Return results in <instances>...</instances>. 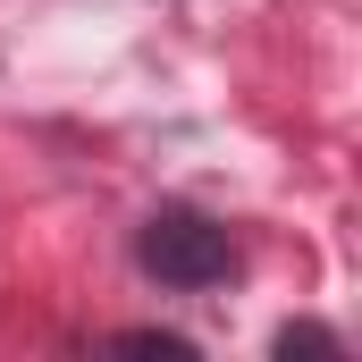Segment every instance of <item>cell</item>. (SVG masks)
Listing matches in <instances>:
<instances>
[{"label": "cell", "instance_id": "6da1fadb", "mask_svg": "<svg viewBox=\"0 0 362 362\" xmlns=\"http://www.w3.org/2000/svg\"><path fill=\"white\" fill-rule=\"evenodd\" d=\"M135 262L160 278V286H177V295H202V286L236 278V245H228V228H219L211 211L160 202V211L144 219V236H135Z\"/></svg>", "mask_w": 362, "mask_h": 362}, {"label": "cell", "instance_id": "7a4b0ae2", "mask_svg": "<svg viewBox=\"0 0 362 362\" xmlns=\"http://www.w3.org/2000/svg\"><path fill=\"white\" fill-rule=\"evenodd\" d=\"M278 354H337V337H320V329H286Z\"/></svg>", "mask_w": 362, "mask_h": 362}]
</instances>
